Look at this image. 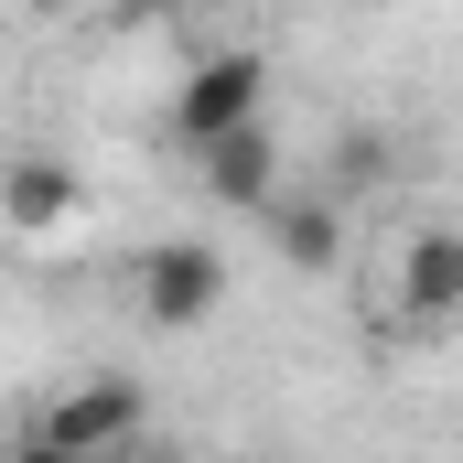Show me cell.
I'll list each match as a JSON object with an SVG mask.
<instances>
[{
	"instance_id": "6da1fadb",
	"label": "cell",
	"mask_w": 463,
	"mask_h": 463,
	"mask_svg": "<svg viewBox=\"0 0 463 463\" xmlns=\"http://www.w3.org/2000/svg\"><path fill=\"white\" fill-rule=\"evenodd\" d=\"M259 109H269V65H259L248 43H216V54H194V65H184V87H173V140H184V151H205V140L248 129Z\"/></svg>"
},
{
	"instance_id": "7a4b0ae2",
	"label": "cell",
	"mask_w": 463,
	"mask_h": 463,
	"mask_svg": "<svg viewBox=\"0 0 463 463\" xmlns=\"http://www.w3.org/2000/svg\"><path fill=\"white\" fill-rule=\"evenodd\" d=\"M151 420V399H140V377H76L43 420H33V442H54V453H87V463H109L129 431Z\"/></svg>"
},
{
	"instance_id": "3957f363",
	"label": "cell",
	"mask_w": 463,
	"mask_h": 463,
	"mask_svg": "<svg viewBox=\"0 0 463 463\" xmlns=\"http://www.w3.org/2000/svg\"><path fill=\"white\" fill-rule=\"evenodd\" d=\"M227 302V259L205 248V237H173V248H140V313L162 324V335H194L205 313Z\"/></svg>"
},
{
	"instance_id": "277c9868",
	"label": "cell",
	"mask_w": 463,
	"mask_h": 463,
	"mask_svg": "<svg viewBox=\"0 0 463 463\" xmlns=\"http://www.w3.org/2000/svg\"><path fill=\"white\" fill-rule=\"evenodd\" d=\"M87 216V173L76 162H54V151H22V162H0V227L11 237H54Z\"/></svg>"
},
{
	"instance_id": "5b68a950",
	"label": "cell",
	"mask_w": 463,
	"mask_h": 463,
	"mask_svg": "<svg viewBox=\"0 0 463 463\" xmlns=\"http://www.w3.org/2000/svg\"><path fill=\"white\" fill-rule=\"evenodd\" d=\"M194 162H205V194L237 205V216H259V205L280 194V140H269V118H248V129H227V140H205Z\"/></svg>"
},
{
	"instance_id": "8992f818",
	"label": "cell",
	"mask_w": 463,
	"mask_h": 463,
	"mask_svg": "<svg viewBox=\"0 0 463 463\" xmlns=\"http://www.w3.org/2000/svg\"><path fill=\"white\" fill-rule=\"evenodd\" d=\"M399 313L410 324H453L463 313V227H420L399 248Z\"/></svg>"
},
{
	"instance_id": "52a82bcc",
	"label": "cell",
	"mask_w": 463,
	"mask_h": 463,
	"mask_svg": "<svg viewBox=\"0 0 463 463\" xmlns=\"http://www.w3.org/2000/svg\"><path fill=\"white\" fill-rule=\"evenodd\" d=\"M259 216H269V248H280L302 280H324V269L345 259V205H335V194H269Z\"/></svg>"
},
{
	"instance_id": "ba28073f",
	"label": "cell",
	"mask_w": 463,
	"mask_h": 463,
	"mask_svg": "<svg viewBox=\"0 0 463 463\" xmlns=\"http://www.w3.org/2000/svg\"><path fill=\"white\" fill-rule=\"evenodd\" d=\"M377 173H388V140H377V129H355V140H335V205H345V194H366Z\"/></svg>"
},
{
	"instance_id": "9c48e42d",
	"label": "cell",
	"mask_w": 463,
	"mask_h": 463,
	"mask_svg": "<svg viewBox=\"0 0 463 463\" xmlns=\"http://www.w3.org/2000/svg\"><path fill=\"white\" fill-rule=\"evenodd\" d=\"M11 463H87V453H54V442H33V431H22V453Z\"/></svg>"
},
{
	"instance_id": "30bf717a",
	"label": "cell",
	"mask_w": 463,
	"mask_h": 463,
	"mask_svg": "<svg viewBox=\"0 0 463 463\" xmlns=\"http://www.w3.org/2000/svg\"><path fill=\"white\" fill-rule=\"evenodd\" d=\"M22 11H54V0H22Z\"/></svg>"
}]
</instances>
